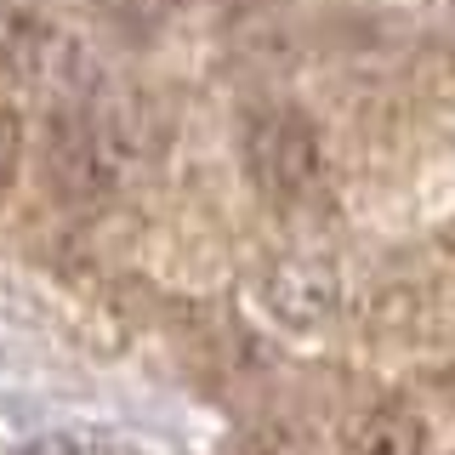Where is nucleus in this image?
<instances>
[{"instance_id":"nucleus-1","label":"nucleus","mask_w":455,"mask_h":455,"mask_svg":"<svg viewBox=\"0 0 455 455\" xmlns=\"http://www.w3.org/2000/svg\"><path fill=\"white\" fill-rule=\"evenodd\" d=\"M142 160H148V148H142V137H137V120L125 108L97 103V97L63 103V114H57L52 132H46L52 177L80 199L120 194L142 171Z\"/></svg>"},{"instance_id":"nucleus-2","label":"nucleus","mask_w":455,"mask_h":455,"mask_svg":"<svg viewBox=\"0 0 455 455\" xmlns=\"http://www.w3.org/2000/svg\"><path fill=\"white\" fill-rule=\"evenodd\" d=\"M0 75L57 103L97 97V63L68 23L46 18L35 0H0Z\"/></svg>"},{"instance_id":"nucleus-3","label":"nucleus","mask_w":455,"mask_h":455,"mask_svg":"<svg viewBox=\"0 0 455 455\" xmlns=\"http://www.w3.org/2000/svg\"><path fill=\"white\" fill-rule=\"evenodd\" d=\"M239 154H245L251 182L274 205H307L324 194V177H331V154L319 132L291 108H256L239 132Z\"/></svg>"},{"instance_id":"nucleus-4","label":"nucleus","mask_w":455,"mask_h":455,"mask_svg":"<svg viewBox=\"0 0 455 455\" xmlns=\"http://www.w3.org/2000/svg\"><path fill=\"white\" fill-rule=\"evenodd\" d=\"M336 450L341 455H433V421L416 404H359L347 410L336 427Z\"/></svg>"}]
</instances>
